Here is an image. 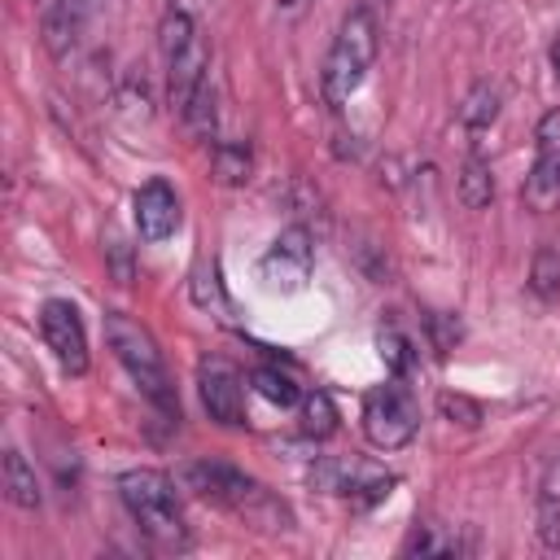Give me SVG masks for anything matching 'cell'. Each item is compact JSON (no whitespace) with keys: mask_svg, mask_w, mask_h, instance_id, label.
Instances as JSON below:
<instances>
[{"mask_svg":"<svg viewBox=\"0 0 560 560\" xmlns=\"http://www.w3.org/2000/svg\"><path fill=\"white\" fill-rule=\"evenodd\" d=\"M118 494L122 508L131 512V521L140 525V534L158 547V551H188V525L184 512L175 503V486L166 472L158 468H131L118 477Z\"/></svg>","mask_w":560,"mask_h":560,"instance_id":"obj_3","label":"cell"},{"mask_svg":"<svg viewBox=\"0 0 560 560\" xmlns=\"http://www.w3.org/2000/svg\"><path fill=\"white\" fill-rule=\"evenodd\" d=\"M96 9H101V0H48V9H44V18H39L44 48H48L57 61H66V57L74 52L79 35L88 31V22L96 18Z\"/></svg>","mask_w":560,"mask_h":560,"instance_id":"obj_9","label":"cell"},{"mask_svg":"<svg viewBox=\"0 0 560 560\" xmlns=\"http://www.w3.org/2000/svg\"><path fill=\"white\" fill-rule=\"evenodd\" d=\"M311 262H315V241H311L306 223H289L271 241V249L262 258V280L276 293H298L306 284V276H311Z\"/></svg>","mask_w":560,"mask_h":560,"instance_id":"obj_7","label":"cell"},{"mask_svg":"<svg viewBox=\"0 0 560 560\" xmlns=\"http://www.w3.org/2000/svg\"><path fill=\"white\" fill-rule=\"evenodd\" d=\"M306 4H311V0H276V13H280V18H298Z\"/></svg>","mask_w":560,"mask_h":560,"instance_id":"obj_31","label":"cell"},{"mask_svg":"<svg viewBox=\"0 0 560 560\" xmlns=\"http://www.w3.org/2000/svg\"><path fill=\"white\" fill-rule=\"evenodd\" d=\"M394 481H398L394 472H359L346 499H350V508H359V512H363V508H372V503H381V499H389V490H394Z\"/></svg>","mask_w":560,"mask_h":560,"instance_id":"obj_25","label":"cell"},{"mask_svg":"<svg viewBox=\"0 0 560 560\" xmlns=\"http://www.w3.org/2000/svg\"><path fill=\"white\" fill-rule=\"evenodd\" d=\"M302 411V433L306 438H315V442H324V438H332L337 433V407H332V398L324 394V389H311V394H302V402H298Z\"/></svg>","mask_w":560,"mask_h":560,"instance_id":"obj_17","label":"cell"},{"mask_svg":"<svg viewBox=\"0 0 560 560\" xmlns=\"http://www.w3.org/2000/svg\"><path fill=\"white\" fill-rule=\"evenodd\" d=\"M416 429H420V402L402 385V376H394L389 385H381L363 398V433L372 446L398 451L416 438Z\"/></svg>","mask_w":560,"mask_h":560,"instance_id":"obj_5","label":"cell"},{"mask_svg":"<svg viewBox=\"0 0 560 560\" xmlns=\"http://www.w3.org/2000/svg\"><path fill=\"white\" fill-rule=\"evenodd\" d=\"M197 389H201V407H206V416H210L214 424H223V429L245 424L241 372H236L228 359H219V354L201 359V363H197Z\"/></svg>","mask_w":560,"mask_h":560,"instance_id":"obj_8","label":"cell"},{"mask_svg":"<svg viewBox=\"0 0 560 560\" xmlns=\"http://www.w3.org/2000/svg\"><path fill=\"white\" fill-rule=\"evenodd\" d=\"M363 4H368V9L376 13V9H381V4H389V0H363Z\"/></svg>","mask_w":560,"mask_h":560,"instance_id":"obj_33","label":"cell"},{"mask_svg":"<svg viewBox=\"0 0 560 560\" xmlns=\"http://www.w3.org/2000/svg\"><path fill=\"white\" fill-rule=\"evenodd\" d=\"M39 332H44V346L52 350V359L61 363V372H70V376L88 372V332H83L79 311L66 298H48L39 306Z\"/></svg>","mask_w":560,"mask_h":560,"instance_id":"obj_6","label":"cell"},{"mask_svg":"<svg viewBox=\"0 0 560 560\" xmlns=\"http://www.w3.org/2000/svg\"><path fill=\"white\" fill-rule=\"evenodd\" d=\"M184 486L197 490L201 499L219 503V508H232V512L245 516L254 529H267V534H276V529H293V512H289L276 494H267L254 477H245L241 468H232V464L197 459V464L184 468Z\"/></svg>","mask_w":560,"mask_h":560,"instance_id":"obj_1","label":"cell"},{"mask_svg":"<svg viewBox=\"0 0 560 560\" xmlns=\"http://www.w3.org/2000/svg\"><path fill=\"white\" fill-rule=\"evenodd\" d=\"M179 228V197L166 179H149L136 192V232L144 241H166Z\"/></svg>","mask_w":560,"mask_h":560,"instance_id":"obj_10","label":"cell"},{"mask_svg":"<svg viewBox=\"0 0 560 560\" xmlns=\"http://www.w3.org/2000/svg\"><path fill=\"white\" fill-rule=\"evenodd\" d=\"M4 494H9V503H18V508H39V477H35V468L26 464V455L18 451V446H9L4 451Z\"/></svg>","mask_w":560,"mask_h":560,"instance_id":"obj_15","label":"cell"},{"mask_svg":"<svg viewBox=\"0 0 560 560\" xmlns=\"http://www.w3.org/2000/svg\"><path fill=\"white\" fill-rule=\"evenodd\" d=\"M359 472H363V468H354V464H346V459H337V455H319V459L311 464L306 481H311L319 494H350V486H354Z\"/></svg>","mask_w":560,"mask_h":560,"instance_id":"obj_18","label":"cell"},{"mask_svg":"<svg viewBox=\"0 0 560 560\" xmlns=\"http://www.w3.org/2000/svg\"><path fill=\"white\" fill-rule=\"evenodd\" d=\"M521 201H525L534 214H547V210L560 206V153H538V162H534L529 175H525Z\"/></svg>","mask_w":560,"mask_h":560,"instance_id":"obj_12","label":"cell"},{"mask_svg":"<svg viewBox=\"0 0 560 560\" xmlns=\"http://www.w3.org/2000/svg\"><path fill=\"white\" fill-rule=\"evenodd\" d=\"M372 61H376V13L368 4H359L341 18V31H337V39L324 57V74H319L324 101L328 105L350 101V92L363 83Z\"/></svg>","mask_w":560,"mask_h":560,"instance_id":"obj_4","label":"cell"},{"mask_svg":"<svg viewBox=\"0 0 560 560\" xmlns=\"http://www.w3.org/2000/svg\"><path fill=\"white\" fill-rule=\"evenodd\" d=\"M179 114H184V127H188L192 136H210V131H214V88H210V79L192 92V101H188Z\"/></svg>","mask_w":560,"mask_h":560,"instance_id":"obj_24","label":"cell"},{"mask_svg":"<svg viewBox=\"0 0 560 560\" xmlns=\"http://www.w3.org/2000/svg\"><path fill=\"white\" fill-rule=\"evenodd\" d=\"M166 66H171V79H166L171 105H175V109H184V105L192 101V92H197V88L210 79V70H206V66H210V52H206L201 35H197V39H192L184 52H175Z\"/></svg>","mask_w":560,"mask_h":560,"instance_id":"obj_11","label":"cell"},{"mask_svg":"<svg viewBox=\"0 0 560 560\" xmlns=\"http://www.w3.org/2000/svg\"><path fill=\"white\" fill-rule=\"evenodd\" d=\"M529 293L551 302L560 293V249L551 245H538L534 249V262H529Z\"/></svg>","mask_w":560,"mask_h":560,"instance_id":"obj_21","label":"cell"},{"mask_svg":"<svg viewBox=\"0 0 560 560\" xmlns=\"http://www.w3.org/2000/svg\"><path fill=\"white\" fill-rule=\"evenodd\" d=\"M459 201L468 206V210H486L490 201H494V175H490V166L481 162V158H468L464 166H459Z\"/></svg>","mask_w":560,"mask_h":560,"instance_id":"obj_16","label":"cell"},{"mask_svg":"<svg viewBox=\"0 0 560 560\" xmlns=\"http://www.w3.org/2000/svg\"><path fill=\"white\" fill-rule=\"evenodd\" d=\"M376 346H381V359H385V368H389L394 376H407V372L416 368V350H411V341H407L394 324L376 332Z\"/></svg>","mask_w":560,"mask_h":560,"instance_id":"obj_23","label":"cell"},{"mask_svg":"<svg viewBox=\"0 0 560 560\" xmlns=\"http://www.w3.org/2000/svg\"><path fill=\"white\" fill-rule=\"evenodd\" d=\"M192 39H197V26H192V18H188L184 9H171V13L162 18V26H158V44H162L166 61H171L175 52H184Z\"/></svg>","mask_w":560,"mask_h":560,"instance_id":"obj_22","label":"cell"},{"mask_svg":"<svg viewBox=\"0 0 560 560\" xmlns=\"http://www.w3.org/2000/svg\"><path fill=\"white\" fill-rule=\"evenodd\" d=\"M105 254H109V262H114V280H118V284H131V254H127V245H122L118 236H109Z\"/></svg>","mask_w":560,"mask_h":560,"instance_id":"obj_30","label":"cell"},{"mask_svg":"<svg viewBox=\"0 0 560 560\" xmlns=\"http://www.w3.org/2000/svg\"><path fill=\"white\" fill-rule=\"evenodd\" d=\"M534 140H538V153H560V109H547L538 118Z\"/></svg>","mask_w":560,"mask_h":560,"instance_id":"obj_29","label":"cell"},{"mask_svg":"<svg viewBox=\"0 0 560 560\" xmlns=\"http://www.w3.org/2000/svg\"><path fill=\"white\" fill-rule=\"evenodd\" d=\"M438 411H442V420H451V424H459V429H477V424L486 420L481 402L468 398V394H455V389H446V394L438 398Z\"/></svg>","mask_w":560,"mask_h":560,"instance_id":"obj_26","label":"cell"},{"mask_svg":"<svg viewBox=\"0 0 560 560\" xmlns=\"http://www.w3.org/2000/svg\"><path fill=\"white\" fill-rule=\"evenodd\" d=\"M424 328H429L433 354H451L455 341L464 337V324H459V315H451V311H429V315H424Z\"/></svg>","mask_w":560,"mask_h":560,"instance_id":"obj_27","label":"cell"},{"mask_svg":"<svg viewBox=\"0 0 560 560\" xmlns=\"http://www.w3.org/2000/svg\"><path fill=\"white\" fill-rule=\"evenodd\" d=\"M210 175L223 188L249 184V175H254V149H249V140H219L214 153H210Z\"/></svg>","mask_w":560,"mask_h":560,"instance_id":"obj_13","label":"cell"},{"mask_svg":"<svg viewBox=\"0 0 560 560\" xmlns=\"http://www.w3.org/2000/svg\"><path fill=\"white\" fill-rule=\"evenodd\" d=\"M105 341H109L114 359L127 368V376L136 381V389L166 420H179V394L171 385V372H166V359H162L153 332L140 319H131L127 311H105Z\"/></svg>","mask_w":560,"mask_h":560,"instance_id":"obj_2","label":"cell"},{"mask_svg":"<svg viewBox=\"0 0 560 560\" xmlns=\"http://www.w3.org/2000/svg\"><path fill=\"white\" fill-rule=\"evenodd\" d=\"M402 551H407V556H416V551H420V556H446V551H459V542H455V538H442L433 525H416L411 538L402 542Z\"/></svg>","mask_w":560,"mask_h":560,"instance_id":"obj_28","label":"cell"},{"mask_svg":"<svg viewBox=\"0 0 560 560\" xmlns=\"http://www.w3.org/2000/svg\"><path fill=\"white\" fill-rule=\"evenodd\" d=\"M538 538L542 547H560V455L538 481Z\"/></svg>","mask_w":560,"mask_h":560,"instance_id":"obj_14","label":"cell"},{"mask_svg":"<svg viewBox=\"0 0 560 560\" xmlns=\"http://www.w3.org/2000/svg\"><path fill=\"white\" fill-rule=\"evenodd\" d=\"M547 57H551V74L560 79V35L551 39V48H547Z\"/></svg>","mask_w":560,"mask_h":560,"instance_id":"obj_32","label":"cell"},{"mask_svg":"<svg viewBox=\"0 0 560 560\" xmlns=\"http://www.w3.org/2000/svg\"><path fill=\"white\" fill-rule=\"evenodd\" d=\"M494 118H499V88L494 83H472L464 92V101H459V122L472 127V131H481Z\"/></svg>","mask_w":560,"mask_h":560,"instance_id":"obj_19","label":"cell"},{"mask_svg":"<svg viewBox=\"0 0 560 560\" xmlns=\"http://www.w3.org/2000/svg\"><path fill=\"white\" fill-rule=\"evenodd\" d=\"M249 385L267 398V402H276V407H293V402H302V389L293 385V376L289 372H280V368H254L249 372Z\"/></svg>","mask_w":560,"mask_h":560,"instance_id":"obj_20","label":"cell"}]
</instances>
